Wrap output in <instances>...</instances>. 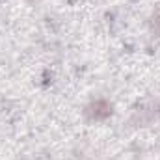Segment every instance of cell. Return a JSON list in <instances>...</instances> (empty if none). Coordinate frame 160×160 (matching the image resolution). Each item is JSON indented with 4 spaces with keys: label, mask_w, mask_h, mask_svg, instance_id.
Instances as JSON below:
<instances>
[{
    "label": "cell",
    "mask_w": 160,
    "mask_h": 160,
    "mask_svg": "<svg viewBox=\"0 0 160 160\" xmlns=\"http://www.w3.org/2000/svg\"><path fill=\"white\" fill-rule=\"evenodd\" d=\"M112 114H114V104L108 99H95L84 108V118L89 123L106 121L108 118H112Z\"/></svg>",
    "instance_id": "6da1fadb"
},
{
    "label": "cell",
    "mask_w": 160,
    "mask_h": 160,
    "mask_svg": "<svg viewBox=\"0 0 160 160\" xmlns=\"http://www.w3.org/2000/svg\"><path fill=\"white\" fill-rule=\"evenodd\" d=\"M28 4H38V2H41V0H26Z\"/></svg>",
    "instance_id": "277c9868"
},
{
    "label": "cell",
    "mask_w": 160,
    "mask_h": 160,
    "mask_svg": "<svg viewBox=\"0 0 160 160\" xmlns=\"http://www.w3.org/2000/svg\"><path fill=\"white\" fill-rule=\"evenodd\" d=\"M149 28H151V34L157 36L160 39V9L153 13V17H151V21H149Z\"/></svg>",
    "instance_id": "3957f363"
},
{
    "label": "cell",
    "mask_w": 160,
    "mask_h": 160,
    "mask_svg": "<svg viewBox=\"0 0 160 160\" xmlns=\"http://www.w3.org/2000/svg\"><path fill=\"white\" fill-rule=\"evenodd\" d=\"M160 110H157L155 104H149V106H142L140 110H136L132 114V123H136V127H147V125H153L157 118H158Z\"/></svg>",
    "instance_id": "7a4b0ae2"
}]
</instances>
